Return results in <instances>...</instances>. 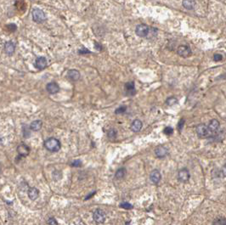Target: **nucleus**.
I'll return each instance as SVG.
<instances>
[{
    "label": "nucleus",
    "mask_w": 226,
    "mask_h": 225,
    "mask_svg": "<svg viewBox=\"0 0 226 225\" xmlns=\"http://www.w3.org/2000/svg\"><path fill=\"white\" fill-rule=\"evenodd\" d=\"M44 147L51 152H57L61 149V143L55 138H50L44 142Z\"/></svg>",
    "instance_id": "f257e3e1"
},
{
    "label": "nucleus",
    "mask_w": 226,
    "mask_h": 225,
    "mask_svg": "<svg viewBox=\"0 0 226 225\" xmlns=\"http://www.w3.org/2000/svg\"><path fill=\"white\" fill-rule=\"evenodd\" d=\"M32 18L33 20L38 23H41L46 20V16L44 12L39 9H34L32 10Z\"/></svg>",
    "instance_id": "f03ea898"
},
{
    "label": "nucleus",
    "mask_w": 226,
    "mask_h": 225,
    "mask_svg": "<svg viewBox=\"0 0 226 225\" xmlns=\"http://www.w3.org/2000/svg\"><path fill=\"white\" fill-rule=\"evenodd\" d=\"M93 218L97 223H103L104 222L106 221V215L103 210L97 209V210L94 211V212L93 214Z\"/></svg>",
    "instance_id": "7ed1b4c3"
},
{
    "label": "nucleus",
    "mask_w": 226,
    "mask_h": 225,
    "mask_svg": "<svg viewBox=\"0 0 226 225\" xmlns=\"http://www.w3.org/2000/svg\"><path fill=\"white\" fill-rule=\"evenodd\" d=\"M135 33H136L137 36L140 37V38H145L149 33V27L145 25V24L138 25L135 28Z\"/></svg>",
    "instance_id": "20e7f679"
},
{
    "label": "nucleus",
    "mask_w": 226,
    "mask_h": 225,
    "mask_svg": "<svg viewBox=\"0 0 226 225\" xmlns=\"http://www.w3.org/2000/svg\"><path fill=\"white\" fill-rule=\"evenodd\" d=\"M177 53L179 55H180L181 57L183 58H187L189 56L191 55V48L187 45H180L179 46L178 50H177Z\"/></svg>",
    "instance_id": "39448f33"
},
{
    "label": "nucleus",
    "mask_w": 226,
    "mask_h": 225,
    "mask_svg": "<svg viewBox=\"0 0 226 225\" xmlns=\"http://www.w3.org/2000/svg\"><path fill=\"white\" fill-rule=\"evenodd\" d=\"M195 132H196V134H198V136L201 138L207 137L210 134L208 127L205 124H199L198 126L195 127Z\"/></svg>",
    "instance_id": "423d86ee"
},
{
    "label": "nucleus",
    "mask_w": 226,
    "mask_h": 225,
    "mask_svg": "<svg viewBox=\"0 0 226 225\" xmlns=\"http://www.w3.org/2000/svg\"><path fill=\"white\" fill-rule=\"evenodd\" d=\"M190 177H191L190 172H189V170L186 169V168H182L178 172V180L180 182H182V183L187 182L188 180L190 179Z\"/></svg>",
    "instance_id": "0eeeda50"
},
{
    "label": "nucleus",
    "mask_w": 226,
    "mask_h": 225,
    "mask_svg": "<svg viewBox=\"0 0 226 225\" xmlns=\"http://www.w3.org/2000/svg\"><path fill=\"white\" fill-rule=\"evenodd\" d=\"M168 154H169V149H168V148H166L165 146L160 145V146H157V148L155 149V155L158 158L165 157Z\"/></svg>",
    "instance_id": "6e6552de"
},
{
    "label": "nucleus",
    "mask_w": 226,
    "mask_h": 225,
    "mask_svg": "<svg viewBox=\"0 0 226 225\" xmlns=\"http://www.w3.org/2000/svg\"><path fill=\"white\" fill-rule=\"evenodd\" d=\"M161 172H159L157 169L153 170L152 172H150V181H151L154 184H157V183L161 181Z\"/></svg>",
    "instance_id": "1a4fd4ad"
},
{
    "label": "nucleus",
    "mask_w": 226,
    "mask_h": 225,
    "mask_svg": "<svg viewBox=\"0 0 226 225\" xmlns=\"http://www.w3.org/2000/svg\"><path fill=\"white\" fill-rule=\"evenodd\" d=\"M17 152L20 157H27L30 153V149L27 145L21 144L17 147Z\"/></svg>",
    "instance_id": "9d476101"
},
{
    "label": "nucleus",
    "mask_w": 226,
    "mask_h": 225,
    "mask_svg": "<svg viewBox=\"0 0 226 225\" xmlns=\"http://www.w3.org/2000/svg\"><path fill=\"white\" fill-rule=\"evenodd\" d=\"M219 126H220V124H219V122L218 120L213 119V120L210 121L207 127H208V130H209L210 133H214L216 131H218V128H219Z\"/></svg>",
    "instance_id": "9b49d317"
},
{
    "label": "nucleus",
    "mask_w": 226,
    "mask_h": 225,
    "mask_svg": "<svg viewBox=\"0 0 226 225\" xmlns=\"http://www.w3.org/2000/svg\"><path fill=\"white\" fill-rule=\"evenodd\" d=\"M35 66L39 70H43L47 67V60L44 57H39L36 60Z\"/></svg>",
    "instance_id": "f8f14e48"
},
{
    "label": "nucleus",
    "mask_w": 226,
    "mask_h": 225,
    "mask_svg": "<svg viewBox=\"0 0 226 225\" xmlns=\"http://www.w3.org/2000/svg\"><path fill=\"white\" fill-rule=\"evenodd\" d=\"M47 91L51 94H54L60 91V87L55 83H50L49 84H47Z\"/></svg>",
    "instance_id": "ddd939ff"
},
{
    "label": "nucleus",
    "mask_w": 226,
    "mask_h": 225,
    "mask_svg": "<svg viewBox=\"0 0 226 225\" xmlns=\"http://www.w3.org/2000/svg\"><path fill=\"white\" fill-rule=\"evenodd\" d=\"M142 126H143V124H142L141 121L139 120V119H136V120H134V122H132L130 128L134 133H138L141 130Z\"/></svg>",
    "instance_id": "4468645a"
},
{
    "label": "nucleus",
    "mask_w": 226,
    "mask_h": 225,
    "mask_svg": "<svg viewBox=\"0 0 226 225\" xmlns=\"http://www.w3.org/2000/svg\"><path fill=\"white\" fill-rule=\"evenodd\" d=\"M39 191L37 188H30L28 190V197L30 198L31 201H35L36 199L39 197Z\"/></svg>",
    "instance_id": "2eb2a0df"
},
{
    "label": "nucleus",
    "mask_w": 226,
    "mask_h": 225,
    "mask_svg": "<svg viewBox=\"0 0 226 225\" xmlns=\"http://www.w3.org/2000/svg\"><path fill=\"white\" fill-rule=\"evenodd\" d=\"M125 89H126V93L128 95H134L135 94V88H134V82L127 83L125 84Z\"/></svg>",
    "instance_id": "dca6fc26"
},
{
    "label": "nucleus",
    "mask_w": 226,
    "mask_h": 225,
    "mask_svg": "<svg viewBox=\"0 0 226 225\" xmlns=\"http://www.w3.org/2000/svg\"><path fill=\"white\" fill-rule=\"evenodd\" d=\"M15 49H16L15 43H13L12 42H7L4 45V50L9 55H11L12 53L15 52Z\"/></svg>",
    "instance_id": "f3484780"
},
{
    "label": "nucleus",
    "mask_w": 226,
    "mask_h": 225,
    "mask_svg": "<svg viewBox=\"0 0 226 225\" xmlns=\"http://www.w3.org/2000/svg\"><path fill=\"white\" fill-rule=\"evenodd\" d=\"M67 76L72 81H77L80 78V73L77 70H70L68 72Z\"/></svg>",
    "instance_id": "a211bd4d"
},
{
    "label": "nucleus",
    "mask_w": 226,
    "mask_h": 225,
    "mask_svg": "<svg viewBox=\"0 0 226 225\" xmlns=\"http://www.w3.org/2000/svg\"><path fill=\"white\" fill-rule=\"evenodd\" d=\"M182 4L186 9L191 10L195 6V0H184L182 2Z\"/></svg>",
    "instance_id": "6ab92c4d"
},
{
    "label": "nucleus",
    "mask_w": 226,
    "mask_h": 225,
    "mask_svg": "<svg viewBox=\"0 0 226 225\" xmlns=\"http://www.w3.org/2000/svg\"><path fill=\"white\" fill-rule=\"evenodd\" d=\"M126 169L124 168H119L118 170L116 172V174H115V177H116V179H123L124 177H125V175H126Z\"/></svg>",
    "instance_id": "aec40b11"
},
{
    "label": "nucleus",
    "mask_w": 226,
    "mask_h": 225,
    "mask_svg": "<svg viewBox=\"0 0 226 225\" xmlns=\"http://www.w3.org/2000/svg\"><path fill=\"white\" fill-rule=\"evenodd\" d=\"M42 125H43L42 122L39 121V120H37V121H34L33 122H31L30 128H31V130H33V131H39V130L41 129Z\"/></svg>",
    "instance_id": "412c9836"
},
{
    "label": "nucleus",
    "mask_w": 226,
    "mask_h": 225,
    "mask_svg": "<svg viewBox=\"0 0 226 225\" xmlns=\"http://www.w3.org/2000/svg\"><path fill=\"white\" fill-rule=\"evenodd\" d=\"M213 225H226V218L224 217L215 218L213 222Z\"/></svg>",
    "instance_id": "4be33fe9"
},
{
    "label": "nucleus",
    "mask_w": 226,
    "mask_h": 225,
    "mask_svg": "<svg viewBox=\"0 0 226 225\" xmlns=\"http://www.w3.org/2000/svg\"><path fill=\"white\" fill-rule=\"evenodd\" d=\"M177 103H178V99L175 97H169L166 100V104L168 105H169V106H172V105H175Z\"/></svg>",
    "instance_id": "5701e85b"
},
{
    "label": "nucleus",
    "mask_w": 226,
    "mask_h": 225,
    "mask_svg": "<svg viewBox=\"0 0 226 225\" xmlns=\"http://www.w3.org/2000/svg\"><path fill=\"white\" fill-rule=\"evenodd\" d=\"M107 135L109 138L113 139V138H115L116 136H117V131H116L115 129H113V128H111V130H109Z\"/></svg>",
    "instance_id": "b1692460"
},
{
    "label": "nucleus",
    "mask_w": 226,
    "mask_h": 225,
    "mask_svg": "<svg viewBox=\"0 0 226 225\" xmlns=\"http://www.w3.org/2000/svg\"><path fill=\"white\" fill-rule=\"evenodd\" d=\"M120 207H122L123 209H127V210H129L133 208V206L131 205L130 203L128 202H123L120 204Z\"/></svg>",
    "instance_id": "393cba45"
},
{
    "label": "nucleus",
    "mask_w": 226,
    "mask_h": 225,
    "mask_svg": "<svg viewBox=\"0 0 226 225\" xmlns=\"http://www.w3.org/2000/svg\"><path fill=\"white\" fill-rule=\"evenodd\" d=\"M184 124H185V120L184 118L180 119V121H179V123H178V130L182 131L183 127H184Z\"/></svg>",
    "instance_id": "a878e982"
},
{
    "label": "nucleus",
    "mask_w": 226,
    "mask_h": 225,
    "mask_svg": "<svg viewBox=\"0 0 226 225\" xmlns=\"http://www.w3.org/2000/svg\"><path fill=\"white\" fill-rule=\"evenodd\" d=\"M126 110H127L126 106H120L116 110L115 113L116 114H123V113H124V112L126 111Z\"/></svg>",
    "instance_id": "bb28decb"
},
{
    "label": "nucleus",
    "mask_w": 226,
    "mask_h": 225,
    "mask_svg": "<svg viewBox=\"0 0 226 225\" xmlns=\"http://www.w3.org/2000/svg\"><path fill=\"white\" fill-rule=\"evenodd\" d=\"M48 224L49 225H58V222L56 221V219L54 218H50L48 219Z\"/></svg>",
    "instance_id": "cd10ccee"
},
{
    "label": "nucleus",
    "mask_w": 226,
    "mask_h": 225,
    "mask_svg": "<svg viewBox=\"0 0 226 225\" xmlns=\"http://www.w3.org/2000/svg\"><path fill=\"white\" fill-rule=\"evenodd\" d=\"M163 132H164L165 134H167V135H171L172 134V132H173V129H172L171 127H165V129L163 130Z\"/></svg>",
    "instance_id": "c85d7f7f"
},
{
    "label": "nucleus",
    "mask_w": 226,
    "mask_h": 225,
    "mask_svg": "<svg viewBox=\"0 0 226 225\" xmlns=\"http://www.w3.org/2000/svg\"><path fill=\"white\" fill-rule=\"evenodd\" d=\"M213 60L215 61H220L223 60V55L220 53H214L213 55Z\"/></svg>",
    "instance_id": "c756f323"
},
{
    "label": "nucleus",
    "mask_w": 226,
    "mask_h": 225,
    "mask_svg": "<svg viewBox=\"0 0 226 225\" xmlns=\"http://www.w3.org/2000/svg\"><path fill=\"white\" fill-rule=\"evenodd\" d=\"M81 165H82V162H81V160H74L72 163V167H80Z\"/></svg>",
    "instance_id": "7c9ffc66"
},
{
    "label": "nucleus",
    "mask_w": 226,
    "mask_h": 225,
    "mask_svg": "<svg viewBox=\"0 0 226 225\" xmlns=\"http://www.w3.org/2000/svg\"><path fill=\"white\" fill-rule=\"evenodd\" d=\"M221 174L223 175V177H226V163L221 168Z\"/></svg>",
    "instance_id": "2f4dec72"
},
{
    "label": "nucleus",
    "mask_w": 226,
    "mask_h": 225,
    "mask_svg": "<svg viewBox=\"0 0 226 225\" xmlns=\"http://www.w3.org/2000/svg\"><path fill=\"white\" fill-rule=\"evenodd\" d=\"M74 225H86V224H85L83 222L79 221V222H77V223H75Z\"/></svg>",
    "instance_id": "473e14b6"
},
{
    "label": "nucleus",
    "mask_w": 226,
    "mask_h": 225,
    "mask_svg": "<svg viewBox=\"0 0 226 225\" xmlns=\"http://www.w3.org/2000/svg\"><path fill=\"white\" fill-rule=\"evenodd\" d=\"M94 194H95V192H93V193H92V194H91V195H88V196H87V198L85 199V200H88V199L91 198V196H92V195H94Z\"/></svg>",
    "instance_id": "72a5a7b5"
}]
</instances>
